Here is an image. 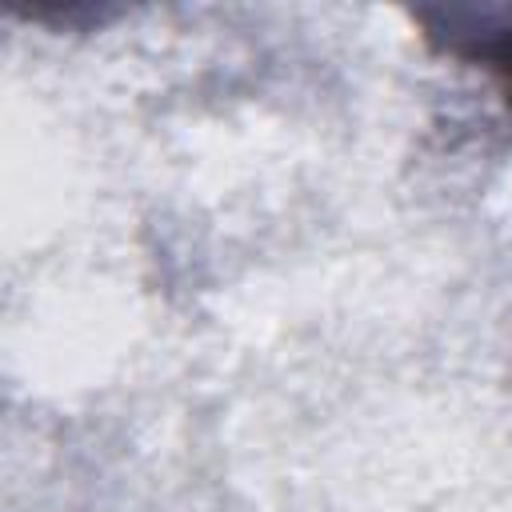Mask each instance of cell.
<instances>
[{
	"instance_id": "cell-1",
	"label": "cell",
	"mask_w": 512,
	"mask_h": 512,
	"mask_svg": "<svg viewBox=\"0 0 512 512\" xmlns=\"http://www.w3.org/2000/svg\"><path fill=\"white\" fill-rule=\"evenodd\" d=\"M424 36L468 64H484L512 100V8H420Z\"/></svg>"
}]
</instances>
